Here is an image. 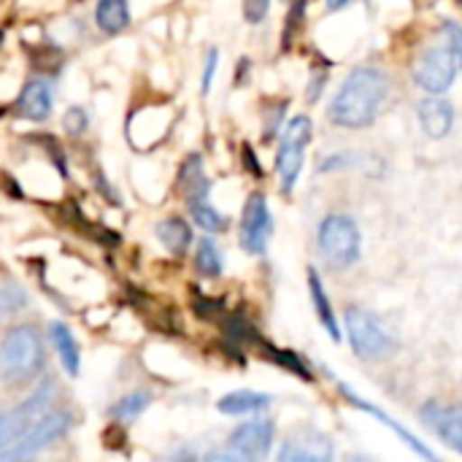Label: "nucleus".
<instances>
[{"instance_id": "f257e3e1", "label": "nucleus", "mask_w": 462, "mask_h": 462, "mask_svg": "<svg viewBox=\"0 0 462 462\" xmlns=\"http://www.w3.org/2000/svg\"><path fill=\"white\" fill-rule=\"evenodd\" d=\"M387 95H390L387 73L376 65H360L346 76V81L336 92L328 116L333 125L346 130L368 127L376 122L382 106L387 103Z\"/></svg>"}, {"instance_id": "f03ea898", "label": "nucleus", "mask_w": 462, "mask_h": 462, "mask_svg": "<svg viewBox=\"0 0 462 462\" xmlns=\"http://www.w3.org/2000/svg\"><path fill=\"white\" fill-rule=\"evenodd\" d=\"M317 246H319L322 260L330 268L336 271L352 268L360 260V249H363V236H360L357 222L346 214L325 217L317 230Z\"/></svg>"}, {"instance_id": "7ed1b4c3", "label": "nucleus", "mask_w": 462, "mask_h": 462, "mask_svg": "<svg viewBox=\"0 0 462 462\" xmlns=\"http://www.w3.org/2000/svg\"><path fill=\"white\" fill-rule=\"evenodd\" d=\"M0 368L8 382H27L43 368V344L35 328H11L0 341Z\"/></svg>"}, {"instance_id": "20e7f679", "label": "nucleus", "mask_w": 462, "mask_h": 462, "mask_svg": "<svg viewBox=\"0 0 462 462\" xmlns=\"http://www.w3.org/2000/svg\"><path fill=\"white\" fill-rule=\"evenodd\" d=\"M344 333L363 360H384L395 352V338L390 330L365 309H346L344 314Z\"/></svg>"}, {"instance_id": "39448f33", "label": "nucleus", "mask_w": 462, "mask_h": 462, "mask_svg": "<svg viewBox=\"0 0 462 462\" xmlns=\"http://www.w3.org/2000/svg\"><path fill=\"white\" fill-rule=\"evenodd\" d=\"M311 119L309 116H292L284 127V135L279 141V152H276V176L282 184V192H292L300 171H303V160H306V149L311 143Z\"/></svg>"}, {"instance_id": "423d86ee", "label": "nucleus", "mask_w": 462, "mask_h": 462, "mask_svg": "<svg viewBox=\"0 0 462 462\" xmlns=\"http://www.w3.org/2000/svg\"><path fill=\"white\" fill-rule=\"evenodd\" d=\"M68 430H70V414L46 411L41 420H35V425L16 444L0 452V462H30L35 455L49 449L54 441L68 436Z\"/></svg>"}, {"instance_id": "0eeeda50", "label": "nucleus", "mask_w": 462, "mask_h": 462, "mask_svg": "<svg viewBox=\"0 0 462 462\" xmlns=\"http://www.w3.org/2000/svg\"><path fill=\"white\" fill-rule=\"evenodd\" d=\"M51 398H54V382L43 379L24 403L14 406L8 411H0V452L8 449L11 444H16L35 425V420H41L49 411Z\"/></svg>"}, {"instance_id": "6e6552de", "label": "nucleus", "mask_w": 462, "mask_h": 462, "mask_svg": "<svg viewBox=\"0 0 462 462\" xmlns=\"http://www.w3.org/2000/svg\"><path fill=\"white\" fill-rule=\"evenodd\" d=\"M238 236H241V246L249 254H265V249L271 244V236H273V217H271V208H268L265 195L252 192L246 198Z\"/></svg>"}, {"instance_id": "1a4fd4ad", "label": "nucleus", "mask_w": 462, "mask_h": 462, "mask_svg": "<svg viewBox=\"0 0 462 462\" xmlns=\"http://www.w3.org/2000/svg\"><path fill=\"white\" fill-rule=\"evenodd\" d=\"M455 76H457V62L447 46L425 49L414 65V81L430 95H444L455 84Z\"/></svg>"}, {"instance_id": "9d476101", "label": "nucleus", "mask_w": 462, "mask_h": 462, "mask_svg": "<svg viewBox=\"0 0 462 462\" xmlns=\"http://www.w3.org/2000/svg\"><path fill=\"white\" fill-rule=\"evenodd\" d=\"M276 441V425L271 420H249V422H241L227 444H230V452H236L238 457H244L246 462L263 460L271 447Z\"/></svg>"}, {"instance_id": "9b49d317", "label": "nucleus", "mask_w": 462, "mask_h": 462, "mask_svg": "<svg viewBox=\"0 0 462 462\" xmlns=\"http://www.w3.org/2000/svg\"><path fill=\"white\" fill-rule=\"evenodd\" d=\"M341 395H344V401H346L349 406H355V409H360V411L371 414L376 422H382L384 428H390V430H393V433H395V436H398V439H401V441H403V444H406V447H409V449H411L417 457H422L425 462H441V457H439V455H436V452H433L428 444H422V441H420V439H417L411 430H406L401 422H395V420H393V417H390L384 409H379V406L368 403L363 395H357V393H355L352 387H346V384H341Z\"/></svg>"}, {"instance_id": "f8f14e48", "label": "nucleus", "mask_w": 462, "mask_h": 462, "mask_svg": "<svg viewBox=\"0 0 462 462\" xmlns=\"http://www.w3.org/2000/svg\"><path fill=\"white\" fill-rule=\"evenodd\" d=\"M422 420L447 447L462 455V403L430 401L422 406Z\"/></svg>"}, {"instance_id": "ddd939ff", "label": "nucleus", "mask_w": 462, "mask_h": 462, "mask_svg": "<svg viewBox=\"0 0 462 462\" xmlns=\"http://www.w3.org/2000/svg\"><path fill=\"white\" fill-rule=\"evenodd\" d=\"M276 462H333V444L319 430H298L282 444Z\"/></svg>"}, {"instance_id": "4468645a", "label": "nucleus", "mask_w": 462, "mask_h": 462, "mask_svg": "<svg viewBox=\"0 0 462 462\" xmlns=\"http://www.w3.org/2000/svg\"><path fill=\"white\" fill-rule=\"evenodd\" d=\"M54 108V84L49 79H32L24 84L16 100V114L27 122H46Z\"/></svg>"}, {"instance_id": "2eb2a0df", "label": "nucleus", "mask_w": 462, "mask_h": 462, "mask_svg": "<svg viewBox=\"0 0 462 462\" xmlns=\"http://www.w3.org/2000/svg\"><path fill=\"white\" fill-rule=\"evenodd\" d=\"M417 119H420L422 133L428 138L439 141V138H447L452 133V127H455V108L441 95H433V97H428V100L420 103Z\"/></svg>"}, {"instance_id": "dca6fc26", "label": "nucleus", "mask_w": 462, "mask_h": 462, "mask_svg": "<svg viewBox=\"0 0 462 462\" xmlns=\"http://www.w3.org/2000/svg\"><path fill=\"white\" fill-rule=\"evenodd\" d=\"M309 290H311V303H314L317 319L322 322V328L328 330V336H330L333 341H341V338H344L341 322H338L336 309H333V303H330V295H328V290H325V284H322V276H319L314 268H309Z\"/></svg>"}, {"instance_id": "f3484780", "label": "nucleus", "mask_w": 462, "mask_h": 462, "mask_svg": "<svg viewBox=\"0 0 462 462\" xmlns=\"http://www.w3.org/2000/svg\"><path fill=\"white\" fill-rule=\"evenodd\" d=\"M271 406V395L265 393H254V390H236L219 398L217 409L227 417H249V414H260Z\"/></svg>"}, {"instance_id": "a211bd4d", "label": "nucleus", "mask_w": 462, "mask_h": 462, "mask_svg": "<svg viewBox=\"0 0 462 462\" xmlns=\"http://www.w3.org/2000/svg\"><path fill=\"white\" fill-rule=\"evenodd\" d=\"M49 333H51V344L57 349V357L62 363L65 374L79 376V371H81V349H79V341L73 338L70 328L65 322H51Z\"/></svg>"}, {"instance_id": "6ab92c4d", "label": "nucleus", "mask_w": 462, "mask_h": 462, "mask_svg": "<svg viewBox=\"0 0 462 462\" xmlns=\"http://www.w3.org/2000/svg\"><path fill=\"white\" fill-rule=\"evenodd\" d=\"M157 238L171 254L181 257L192 246V227L181 217H168L157 225Z\"/></svg>"}, {"instance_id": "aec40b11", "label": "nucleus", "mask_w": 462, "mask_h": 462, "mask_svg": "<svg viewBox=\"0 0 462 462\" xmlns=\"http://www.w3.org/2000/svg\"><path fill=\"white\" fill-rule=\"evenodd\" d=\"M95 24L106 35H116V32L127 30V24H130L127 0H97V5H95Z\"/></svg>"}, {"instance_id": "412c9836", "label": "nucleus", "mask_w": 462, "mask_h": 462, "mask_svg": "<svg viewBox=\"0 0 462 462\" xmlns=\"http://www.w3.org/2000/svg\"><path fill=\"white\" fill-rule=\"evenodd\" d=\"M179 181L184 187V195H187V203L192 200H208V179L203 173V160L200 154H189L187 162L181 165V173H179Z\"/></svg>"}, {"instance_id": "4be33fe9", "label": "nucleus", "mask_w": 462, "mask_h": 462, "mask_svg": "<svg viewBox=\"0 0 462 462\" xmlns=\"http://www.w3.org/2000/svg\"><path fill=\"white\" fill-rule=\"evenodd\" d=\"M195 268L200 276L206 279H217L222 276V254L217 249V244L211 238H203L198 241V249H195Z\"/></svg>"}, {"instance_id": "5701e85b", "label": "nucleus", "mask_w": 462, "mask_h": 462, "mask_svg": "<svg viewBox=\"0 0 462 462\" xmlns=\"http://www.w3.org/2000/svg\"><path fill=\"white\" fill-rule=\"evenodd\" d=\"M187 206H189V214H192V219H195V225H198L200 230H206V233H219V230L227 227L225 214H219L208 200H192V203H187Z\"/></svg>"}, {"instance_id": "b1692460", "label": "nucleus", "mask_w": 462, "mask_h": 462, "mask_svg": "<svg viewBox=\"0 0 462 462\" xmlns=\"http://www.w3.org/2000/svg\"><path fill=\"white\" fill-rule=\"evenodd\" d=\"M152 403V395L149 393H133V395H125L119 398L114 406H111V417L119 420V422H130L135 417H141Z\"/></svg>"}, {"instance_id": "393cba45", "label": "nucleus", "mask_w": 462, "mask_h": 462, "mask_svg": "<svg viewBox=\"0 0 462 462\" xmlns=\"http://www.w3.org/2000/svg\"><path fill=\"white\" fill-rule=\"evenodd\" d=\"M62 127H65V133H70V135H81V133L89 127V114H87L81 106H73V108L65 111Z\"/></svg>"}, {"instance_id": "a878e982", "label": "nucleus", "mask_w": 462, "mask_h": 462, "mask_svg": "<svg viewBox=\"0 0 462 462\" xmlns=\"http://www.w3.org/2000/svg\"><path fill=\"white\" fill-rule=\"evenodd\" d=\"M444 35H447V49L452 51L457 68L462 70V24H457V22H444Z\"/></svg>"}, {"instance_id": "bb28decb", "label": "nucleus", "mask_w": 462, "mask_h": 462, "mask_svg": "<svg viewBox=\"0 0 462 462\" xmlns=\"http://www.w3.org/2000/svg\"><path fill=\"white\" fill-rule=\"evenodd\" d=\"M24 303H27V295L19 287H3L0 290V309H3V314H14Z\"/></svg>"}, {"instance_id": "cd10ccee", "label": "nucleus", "mask_w": 462, "mask_h": 462, "mask_svg": "<svg viewBox=\"0 0 462 462\" xmlns=\"http://www.w3.org/2000/svg\"><path fill=\"white\" fill-rule=\"evenodd\" d=\"M271 0H244V16L249 24H260L268 16Z\"/></svg>"}, {"instance_id": "c85d7f7f", "label": "nucleus", "mask_w": 462, "mask_h": 462, "mask_svg": "<svg viewBox=\"0 0 462 462\" xmlns=\"http://www.w3.org/2000/svg\"><path fill=\"white\" fill-rule=\"evenodd\" d=\"M217 65H219V51H217V49H208V54H206V68H203V95L211 89V79H214Z\"/></svg>"}, {"instance_id": "c756f323", "label": "nucleus", "mask_w": 462, "mask_h": 462, "mask_svg": "<svg viewBox=\"0 0 462 462\" xmlns=\"http://www.w3.org/2000/svg\"><path fill=\"white\" fill-rule=\"evenodd\" d=\"M203 462H246L244 457H238L236 452H208Z\"/></svg>"}, {"instance_id": "7c9ffc66", "label": "nucleus", "mask_w": 462, "mask_h": 462, "mask_svg": "<svg viewBox=\"0 0 462 462\" xmlns=\"http://www.w3.org/2000/svg\"><path fill=\"white\" fill-rule=\"evenodd\" d=\"M352 0H328V8L330 11H338V8H344V5H349Z\"/></svg>"}, {"instance_id": "2f4dec72", "label": "nucleus", "mask_w": 462, "mask_h": 462, "mask_svg": "<svg viewBox=\"0 0 462 462\" xmlns=\"http://www.w3.org/2000/svg\"><path fill=\"white\" fill-rule=\"evenodd\" d=\"M346 462H368V460H363V457H349Z\"/></svg>"}, {"instance_id": "473e14b6", "label": "nucleus", "mask_w": 462, "mask_h": 462, "mask_svg": "<svg viewBox=\"0 0 462 462\" xmlns=\"http://www.w3.org/2000/svg\"><path fill=\"white\" fill-rule=\"evenodd\" d=\"M0 317H3V309H0Z\"/></svg>"}]
</instances>
